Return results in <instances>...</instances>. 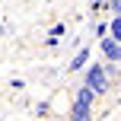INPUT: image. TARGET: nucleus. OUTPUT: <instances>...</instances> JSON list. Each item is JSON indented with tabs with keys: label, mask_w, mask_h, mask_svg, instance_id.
I'll return each mask as SVG.
<instances>
[{
	"label": "nucleus",
	"mask_w": 121,
	"mask_h": 121,
	"mask_svg": "<svg viewBox=\"0 0 121 121\" xmlns=\"http://www.w3.org/2000/svg\"><path fill=\"white\" fill-rule=\"evenodd\" d=\"M86 89H92V92H96V96H99V92H108L112 89V83H108V73H105L102 70V64H89V67H86Z\"/></svg>",
	"instance_id": "obj_1"
},
{
	"label": "nucleus",
	"mask_w": 121,
	"mask_h": 121,
	"mask_svg": "<svg viewBox=\"0 0 121 121\" xmlns=\"http://www.w3.org/2000/svg\"><path fill=\"white\" fill-rule=\"evenodd\" d=\"M70 121H92V108H89V105L73 102V105H70Z\"/></svg>",
	"instance_id": "obj_2"
},
{
	"label": "nucleus",
	"mask_w": 121,
	"mask_h": 121,
	"mask_svg": "<svg viewBox=\"0 0 121 121\" xmlns=\"http://www.w3.org/2000/svg\"><path fill=\"white\" fill-rule=\"evenodd\" d=\"M102 54L108 57V60H121V45H115L108 35H105V38H102Z\"/></svg>",
	"instance_id": "obj_3"
},
{
	"label": "nucleus",
	"mask_w": 121,
	"mask_h": 121,
	"mask_svg": "<svg viewBox=\"0 0 121 121\" xmlns=\"http://www.w3.org/2000/svg\"><path fill=\"white\" fill-rule=\"evenodd\" d=\"M92 99H96V92H92V89H86V86H80V89H77V99H73V102L89 105V108H92Z\"/></svg>",
	"instance_id": "obj_4"
},
{
	"label": "nucleus",
	"mask_w": 121,
	"mask_h": 121,
	"mask_svg": "<svg viewBox=\"0 0 121 121\" xmlns=\"http://www.w3.org/2000/svg\"><path fill=\"white\" fill-rule=\"evenodd\" d=\"M86 60H89V48H80V51H77V57L70 60V70H83Z\"/></svg>",
	"instance_id": "obj_5"
},
{
	"label": "nucleus",
	"mask_w": 121,
	"mask_h": 121,
	"mask_svg": "<svg viewBox=\"0 0 121 121\" xmlns=\"http://www.w3.org/2000/svg\"><path fill=\"white\" fill-rule=\"evenodd\" d=\"M112 42H115V45H121V16H115V19H112Z\"/></svg>",
	"instance_id": "obj_6"
},
{
	"label": "nucleus",
	"mask_w": 121,
	"mask_h": 121,
	"mask_svg": "<svg viewBox=\"0 0 121 121\" xmlns=\"http://www.w3.org/2000/svg\"><path fill=\"white\" fill-rule=\"evenodd\" d=\"M64 32H67V29H64V22H60V26H54V29H51V38H48V45H54L57 38L64 35Z\"/></svg>",
	"instance_id": "obj_7"
},
{
	"label": "nucleus",
	"mask_w": 121,
	"mask_h": 121,
	"mask_svg": "<svg viewBox=\"0 0 121 121\" xmlns=\"http://www.w3.org/2000/svg\"><path fill=\"white\" fill-rule=\"evenodd\" d=\"M35 115H48V102H38L35 105Z\"/></svg>",
	"instance_id": "obj_8"
},
{
	"label": "nucleus",
	"mask_w": 121,
	"mask_h": 121,
	"mask_svg": "<svg viewBox=\"0 0 121 121\" xmlns=\"http://www.w3.org/2000/svg\"><path fill=\"white\" fill-rule=\"evenodd\" d=\"M112 13H115V16H121V0H112Z\"/></svg>",
	"instance_id": "obj_9"
},
{
	"label": "nucleus",
	"mask_w": 121,
	"mask_h": 121,
	"mask_svg": "<svg viewBox=\"0 0 121 121\" xmlns=\"http://www.w3.org/2000/svg\"><path fill=\"white\" fill-rule=\"evenodd\" d=\"M108 3H112V0H108Z\"/></svg>",
	"instance_id": "obj_10"
}]
</instances>
